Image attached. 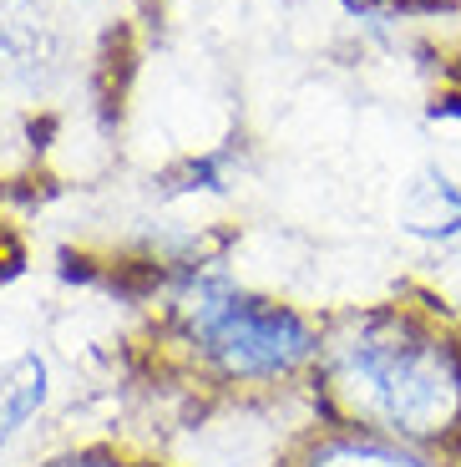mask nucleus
<instances>
[{
    "label": "nucleus",
    "instance_id": "obj_1",
    "mask_svg": "<svg viewBox=\"0 0 461 467\" xmlns=\"http://www.w3.org/2000/svg\"><path fill=\"white\" fill-rule=\"evenodd\" d=\"M320 310L249 290L229 275H183L112 336V381L162 437L269 417L310 397Z\"/></svg>",
    "mask_w": 461,
    "mask_h": 467
},
{
    "label": "nucleus",
    "instance_id": "obj_2",
    "mask_svg": "<svg viewBox=\"0 0 461 467\" xmlns=\"http://www.w3.org/2000/svg\"><path fill=\"white\" fill-rule=\"evenodd\" d=\"M304 411L461 467V305L421 280L320 310Z\"/></svg>",
    "mask_w": 461,
    "mask_h": 467
},
{
    "label": "nucleus",
    "instance_id": "obj_3",
    "mask_svg": "<svg viewBox=\"0 0 461 467\" xmlns=\"http://www.w3.org/2000/svg\"><path fill=\"white\" fill-rule=\"evenodd\" d=\"M269 467H431L426 457H415L411 447L391 442V437L360 432L345 421H324L304 411L284 437H279Z\"/></svg>",
    "mask_w": 461,
    "mask_h": 467
},
{
    "label": "nucleus",
    "instance_id": "obj_4",
    "mask_svg": "<svg viewBox=\"0 0 461 467\" xmlns=\"http://www.w3.org/2000/svg\"><path fill=\"white\" fill-rule=\"evenodd\" d=\"M36 467H183L173 452H162L158 442L132 432H97V437H77V442L46 452Z\"/></svg>",
    "mask_w": 461,
    "mask_h": 467
},
{
    "label": "nucleus",
    "instance_id": "obj_5",
    "mask_svg": "<svg viewBox=\"0 0 461 467\" xmlns=\"http://www.w3.org/2000/svg\"><path fill=\"white\" fill-rule=\"evenodd\" d=\"M41 401H46V366H41V356H15L11 366H0V447H11L31 427Z\"/></svg>",
    "mask_w": 461,
    "mask_h": 467
},
{
    "label": "nucleus",
    "instance_id": "obj_6",
    "mask_svg": "<svg viewBox=\"0 0 461 467\" xmlns=\"http://www.w3.org/2000/svg\"><path fill=\"white\" fill-rule=\"evenodd\" d=\"M51 61V26L31 0H0V67L36 71Z\"/></svg>",
    "mask_w": 461,
    "mask_h": 467
},
{
    "label": "nucleus",
    "instance_id": "obj_7",
    "mask_svg": "<svg viewBox=\"0 0 461 467\" xmlns=\"http://www.w3.org/2000/svg\"><path fill=\"white\" fill-rule=\"evenodd\" d=\"M370 11H401V16H441V11H461V0H355Z\"/></svg>",
    "mask_w": 461,
    "mask_h": 467
},
{
    "label": "nucleus",
    "instance_id": "obj_8",
    "mask_svg": "<svg viewBox=\"0 0 461 467\" xmlns=\"http://www.w3.org/2000/svg\"><path fill=\"white\" fill-rule=\"evenodd\" d=\"M21 265H26V244H21V234H15L11 223L0 219V285L15 280V275H21Z\"/></svg>",
    "mask_w": 461,
    "mask_h": 467
},
{
    "label": "nucleus",
    "instance_id": "obj_9",
    "mask_svg": "<svg viewBox=\"0 0 461 467\" xmlns=\"http://www.w3.org/2000/svg\"><path fill=\"white\" fill-rule=\"evenodd\" d=\"M446 107H451V112H461V97H451V102H446Z\"/></svg>",
    "mask_w": 461,
    "mask_h": 467
}]
</instances>
